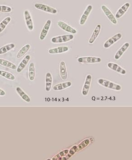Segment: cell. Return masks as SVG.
I'll use <instances>...</instances> for the list:
<instances>
[{
    "label": "cell",
    "mask_w": 132,
    "mask_h": 160,
    "mask_svg": "<svg viewBox=\"0 0 132 160\" xmlns=\"http://www.w3.org/2000/svg\"><path fill=\"white\" fill-rule=\"evenodd\" d=\"M97 83L100 85L111 90L120 91L122 89V87L120 85L115 83L111 81L104 79L100 78L97 80Z\"/></svg>",
    "instance_id": "6da1fadb"
},
{
    "label": "cell",
    "mask_w": 132,
    "mask_h": 160,
    "mask_svg": "<svg viewBox=\"0 0 132 160\" xmlns=\"http://www.w3.org/2000/svg\"><path fill=\"white\" fill-rule=\"evenodd\" d=\"M74 36L73 34H66L52 38L51 42L54 43H61L69 42L73 39Z\"/></svg>",
    "instance_id": "7a4b0ae2"
},
{
    "label": "cell",
    "mask_w": 132,
    "mask_h": 160,
    "mask_svg": "<svg viewBox=\"0 0 132 160\" xmlns=\"http://www.w3.org/2000/svg\"><path fill=\"white\" fill-rule=\"evenodd\" d=\"M77 61L80 63L93 64V63H100L102 61V59L100 57L87 56V57H79L77 59Z\"/></svg>",
    "instance_id": "3957f363"
},
{
    "label": "cell",
    "mask_w": 132,
    "mask_h": 160,
    "mask_svg": "<svg viewBox=\"0 0 132 160\" xmlns=\"http://www.w3.org/2000/svg\"><path fill=\"white\" fill-rule=\"evenodd\" d=\"M34 7L37 9L52 14H57L58 12V10L56 9L43 4L36 3L34 5Z\"/></svg>",
    "instance_id": "277c9868"
},
{
    "label": "cell",
    "mask_w": 132,
    "mask_h": 160,
    "mask_svg": "<svg viewBox=\"0 0 132 160\" xmlns=\"http://www.w3.org/2000/svg\"><path fill=\"white\" fill-rule=\"evenodd\" d=\"M122 37V34L120 33H118L115 34L113 37L110 38L108 39L103 44V47L106 49H108L111 47L112 45L116 42H118Z\"/></svg>",
    "instance_id": "5b68a950"
},
{
    "label": "cell",
    "mask_w": 132,
    "mask_h": 160,
    "mask_svg": "<svg viewBox=\"0 0 132 160\" xmlns=\"http://www.w3.org/2000/svg\"><path fill=\"white\" fill-rule=\"evenodd\" d=\"M101 9H102V11L105 14V15L107 17V18L108 19L109 21L112 22L113 24H117L118 23L117 19L115 18V17L114 15L111 11L109 10V8H107L106 6L102 5L101 6Z\"/></svg>",
    "instance_id": "8992f818"
},
{
    "label": "cell",
    "mask_w": 132,
    "mask_h": 160,
    "mask_svg": "<svg viewBox=\"0 0 132 160\" xmlns=\"http://www.w3.org/2000/svg\"><path fill=\"white\" fill-rule=\"evenodd\" d=\"M92 79V77L91 75L88 74L87 76L84 85H83V88H82V93L83 96H86L89 92L91 84Z\"/></svg>",
    "instance_id": "52a82bcc"
},
{
    "label": "cell",
    "mask_w": 132,
    "mask_h": 160,
    "mask_svg": "<svg viewBox=\"0 0 132 160\" xmlns=\"http://www.w3.org/2000/svg\"><path fill=\"white\" fill-rule=\"evenodd\" d=\"M57 24H58L59 27L64 31L72 33V34H76V33H77V30H76L73 28L72 27L69 25L64 22V21H59Z\"/></svg>",
    "instance_id": "ba28073f"
},
{
    "label": "cell",
    "mask_w": 132,
    "mask_h": 160,
    "mask_svg": "<svg viewBox=\"0 0 132 160\" xmlns=\"http://www.w3.org/2000/svg\"><path fill=\"white\" fill-rule=\"evenodd\" d=\"M92 9V6L91 5H88L86 9L85 10L84 12L82 15L80 19L79 24L80 25H84L85 23L86 22L88 16L90 15Z\"/></svg>",
    "instance_id": "9c48e42d"
},
{
    "label": "cell",
    "mask_w": 132,
    "mask_h": 160,
    "mask_svg": "<svg viewBox=\"0 0 132 160\" xmlns=\"http://www.w3.org/2000/svg\"><path fill=\"white\" fill-rule=\"evenodd\" d=\"M24 15L26 23L28 30L30 31H32L34 28V26H33V20L31 18L30 12L28 10L25 11Z\"/></svg>",
    "instance_id": "30bf717a"
},
{
    "label": "cell",
    "mask_w": 132,
    "mask_h": 160,
    "mask_svg": "<svg viewBox=\"0 0 132 160\" xmlns=\"http://www.w3.org/2000/svg\"><path fill=\"white\" fill-rule=\"evenodd\" d=\"M107 67L109 69L113 70L114 72H117L121 75H125L126 74V71L124 68H121L116 63H112V62H109L107 64Z\"/></svg>",
    "instance_id": "8fae6325"
},
{
    "label": "cell",
    "mask_w": 132,
    "mask_h": 160,
    "mask_svg": "<svg viewBox=\"0 0 132 160\" xmlns=\"http://www.w3.org/2000/svg\"><path fill=\"white\" fill-rule=\"evenodd\" d=\"M51 24H52V21L51 20L48 19L46 22V23L43 26L42 31L40 35V39L41 40H43L46 38V36H47L48 31L50 29V27H51Z\"/></svg>",
    "instance_id": "7c38bea8"
},
{
    "label": "cell",
    "mask_w": 132,
    "mask_h": 160,
    "mask_svg": "<svg viewBox=\"0 0 132 160\" xmlns=\"http://www.w3.org/2000/svg\"><path fill=\"white\" fill-rule=\"evenodd\" d=\"M130 46V43L129 42H126V43H124L122 45V47L116 52L115 56H114V59L116 60H119L123 56V54L125 52L127 49L129 48Z\"/></svg>",
    "instance_id": "4fadbf2b"
},
{
    "label": "cell",
    "mask_w": 132,
    "mask_h": 160,
    "mask_svg": "<svg viewBox=\"0 0 132 160\" xmlns=\"http://www.w3.org/2000/svg\"><path fill=\"white\" fill-rule=\"evenodd\" d=\"M101 30V25L100 24H97L94 30H93L91 36L89 40H88V43L90 44H92L98 37V35L100 34V31Z\"/></svg>",
    "instance_id": "5bb4252c"
},
{
    "label": "cell",
    "mask_w": 132,
    "mask_h": 160,
    "mask_svg": "<svg viewBox=\"0 0 132 160\" xmlns=\"http://www.w3.org/2000/svg\"><path fill=\"white\" fill-rule=\"evenodd\" d=\"M130 6V3L126 2L118 10V12L116 13V15H115L116 18H120L123 17V16L125 14V13L127 12V11L129 9Z\"/></svg>",
    "instance_id": "9a60e30c"
},
{
    "label": "cell",
    "mask_w": 132,
    "mask_h": 160,
    "mask_svg": "<svg viewBox=\"0 0 132 160\" xmlns=\"http://www.w3.org/2000/svg\"><path fill=\"white\" fill-rule=\"evenodd\" d=\"M69 48L68 46H59L57 48H52L48 50V53L50 54H58L65 53L68 51Z\"/></svg>",
    "instance_id": "2e32d148"
},
{
    "label": "cell",
    "mask_w": 132,
    "mask_h": 160,
    "mask_svg": "<svg viewBox=\"0 0 132 160\" xmlns=\"http://www.w3.org/2000/svg\"><path fill=\"white\" fill-rule=\"evenodd\" d=\"M31 57L30 55H27L26 56L24 59L20 63L18 67L16 69V72L17 73H20L24 70L25 68L26 67V65L28 64V62L30 61Z\"/></svg>",
    "instance_id": "e0dca14e"
},
{
    "label": "cell",
    "mask_w": 132,
    "mask_h": 160,
    "mask_svg": "<svg viewBox=\"0 0 132 160\" xmlns=\"http://www.w3.org/2000/svg\"><path fill=\"white\" fill-rule=\"evenodd\" d=\"M60 75L62 80H66L68 78L67 67L64 61H62L60 63Z\"/></svg>",
    "instance_id": "ac0fdd59"
},
{
    "label": "cell",
    "mask_w": 132,
    "mask_h": 160,
    "mask_svg": "<svg viewBox=\"0 0 132 160\" xmlns=\"http://www.w3.org/2000/svg\"><path fill=\"white\" fill-rule=\"evenodd\" d=\"M46 87L45 89L47 92H49L51 90L52 88V83H53V77L51 73L48 72L46 74Z\"/></svg>",
    "instance_id": "d6986e66"
},
{
    "label": "cell",
    "mask_w": 132,
    "mask_h": 160,
    "mask_svg": "<svg viewBox=\"0 0 132 160\" xmlns=\"http://www.w3.org/2000/svg\"><path fill=\"white\" fill-rule=\"evenodd\" d=\"M16 92L18 93L19 95L23 100L27 102H30L31 100L30 97L20 87H16Z\"/></svg>",
    "instance_id": "ffe728a7"
},
{
    "label": "cell",
    "mask_w": 132,
    "mask_h": 160,
    "mask_svg": "<svg viewBox=\"0 0 132 160\" xmlns=\"http://www.w3.org/2000/svg\"><path fill=\"white\" fill-rule=\"evenodd\" d=\"M71 82H64L58 84L54 86L53 87V90L54 91H61L67 88L70 87L72 86Z\"/></svg>",
    "instance_id": "44dd1931"
},
{
    "label": "cell",
    "mask_w": 132,
    "mask_h": 160,
    "mask_svg": "<svg viewBox=\"0 0 132 160\" xmlns=\"http://www.w3.org/2000/svg\"><path fill=\"white\" fill-rule=\"evenodd\" d=\"M0 65L12 70H16L17 68V66L12 62L2 58H0Z\"/></svg>",
    "instance_id": "7402d4cb"
},
{
    "label": "cell",
    "mask_w": 132,
    "mask_h": 160,
    "mask_svg": "<svg viewBox=\"0 0 132 160\" xmlns=\"http://www.w3.org/2000/svg\"><path fill=\"white\" fill-rule=\"evenodd\" d=\"M36 76L35 72V64L34 62H31L29 66L28 70V77L31 81H34Z\"/></svg>",
    "instance_id": "603a6c76"
},
{
    "label": "cell",
    "mask_w": 132,
    "mask_h": 160,
    "mask_svg": "<svg viewBox=\"0 0 132 160\" xmlns=\"http://www.w3.org/2000/svg\"><path fill=\"white\" fill-rule=\"evenodd\" d=\"M15 47V44L13 43L6 44L0 48V55H3L10 50H12Z\"/></svg>",
    "instance_id": "cb8c5ba5"
},
{
    "label": "cell",
    "mask_w": 132,
    "mask_h": 160,
    "mask_svg": "<svg viewBox=\"0 0 132 160\" xmlns=\"http://www.w3.org/2000/svg\"><path fill=\"white\" fill-rule=\"evenodd\" d=\"M31 48V45L29 44H26L22 47L17 53L16 55V58L20 59L21 58L22 56H24L30 49Z\"/></svg>",
    "instance_id": "d4e9b609"
},
{
    "label": "cell",
    "mask_w": 132,
    "mask_h": 160,
    "mask_svg": "<svg viewBox=\"0 0 132 160\" xmlns=\"http://www.w3.org/2000/svg\"><path fill=\"white\" fill-rule=\"evenodd\" d=\"M11 20V18L10 17H7L2 21V22L0 23V33H2L4 31Z\"/></svg>",
    "instance_id": "484cf974"
},
{
    "label": "cell",
    "mask_w": 132,
    "mask_h": 160,
    "mask_svg": "<svg viewBox=\"0 0 132 160\" xmlns=\"http://www.w3.org/2000/svg\"><path fill=\"white\" fill-rule=\"evenodd\" d=\"M0 76L4 77L7 79L12 80V81L15 80L16 78L12 74L3 70H0Z\"/></svg>",
    "instance_id": "4316f807"
},
{
    "label": "cell",
    "mask_w": 132,
    "mask_h": 160,
    "mask_svg": "<svg viewBox=\"0 0 132 160\" xmlns=\"http://www.w3.org/2000/svg\"><path fill=\"white\" fill-rule=\"evenodd\" d=\"M89 143H90V140L89 139H86L83 142H82L80 145L77 146V152H78V151L82 150V149L86 147Z\"/></svg>",
    "instance_id": "83f0119b"
},
{
    "label": "cell",
    "mask_w": 132,
    "mask_h": 160,
    "mask_svg": "<svg viewBox=\"0 0 132 160\" xmlns=\"http://www.w3.org/2000/svg\"><path fill=\"white\" fill-rule=\"evenodd\" d=\"M68 152L69 150H68V149L64 150V151H63V152H60L58 154V155H56L55 157L53 158V160H57L59 159L60 158L64 157L65 156H66V155L68 154Z\"/></svg>",
    "instance_id": "f1b7e54d"
},
{
    "label": "cell",
    "mask_w": 132,
    "mask_h": 160,
    "mask_svg": "<svg viewBox=\"0 0 132 160\" xmlns=\"http://www.w3.org/2000/svg\"><path fill=\"white\" fill-rule=\"evenodd\" d=\"M12 11V8L5 5H0V12L9 13Z\"/></svg>",
    "instance_id": "f546056e"
},
{
    "label": "cell",
    "mask_w": 132,
    "mask_h": 160,
    "mask_svg": "<svg viewBox=\"0 0 132 160\" xmlns=\"http://www.w3.org/2000/svg\"><path fill=\"white\" fill-rule=\"evenodd\" d=\"M6 95V92L2 89L0 88V96H4Z\"/></svg>",
    "instance_id": "4dcf8cb0"
}]
</instances>
